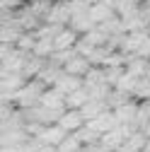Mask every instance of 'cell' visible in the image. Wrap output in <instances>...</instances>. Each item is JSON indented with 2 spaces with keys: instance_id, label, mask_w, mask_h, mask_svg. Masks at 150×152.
<instances>
[{
  "instance_id": "1",
  "label": "cell",
  "mask_w": 150,
  "mask_h": 152,
  "mask_svg": "<svg viewBox=\"0 0 150 152\" xmlns=\"http://www.w3.org/2000/svg\"><path fill=\"white\" fill-rule=\"evenodd\" d=\"M46 82H41L39 77H34L32 82H27L22 89H17L15 94H12V102L20 106V109H29V106H36L41 102V94L46 92Z\"/></svg>"
},
{
  "instance_id": "2",
  "label": "cell",
  "mask_w": 150,
  "mask_h": 152,
  "mask_svg": "<svg viewBox=\"0 0 150 152\" xmlns=\"http://www.w3.org/2000/svg\"><path fill=\"white\" fill-rule=\"evenodd\" d=\"M27 85V77H24V72H7L3 70V102H12V94L17 89H22Z\"/></svg>"
},
{
  "instance_id": "3",
  "label": "cell",
  "mask_w": 150,
  "mask_h": 152,
  "mask_svg": "<svg viewBox=\"0 0 150 152\" xmlns=\"http://www.w3.org/2000/svg\"><path fill=\"white\" fill-rule=\"evenodd\" d=\"M73 20V10H70V3L68 0H58L53 3L49 15L44 17V22H51V24H70Z\"/></svg>"
},
{
  "instance_id": "4",
  "label": "cell",
  "mask_w": 150,
  "mask_h": 152,
  "mask_svg": "<svg viewBox=\"0 0 150 152\" xmlns=\"http://www.w3.org/2000/svg\"><path fill=\"white\" fill-rule=\"evenodd\" d=\"M36 138H39L44 145H53V147H58V145L68 138V130H65L61 123H51V126H44V130H41Z\"/></svg>"
},
{
  "instance_id": "5",
  "label": "cell",
  "mask_w": 150,
  "mask_h": 152,
  "mask_svg": "<svg viewBox=\"0 0 150 152\" xmlns=\"http://www.w3.org/2000/svg\"><path fill=\"white\" fill-rule=\"evenodd\" d=\"M58 123H61L68 133H75V130H80V128L87 123V118H85L82 109H65V113L58 118Z\"/></svg>"
},
{
  "instance_id": "6",
  "label": "cell",
  "mask_w": 150,
  "mask_h": 152,
  "mask_svg": "<svg viewBox=\"0 0 150 152\" xmlns=\"http://www.w3.org/2000/svg\"><path fill=\"white\" fill-rule=\"evenodd\" d=\"M90 99H92L90 97V89L82 85V87H78V89H73V92L65 94V106L68 109H82Z\"/></svg>"
},
{
  "instance_id": "7",
  "label": "cell",
  "mask_w": 150,
  "mask_h": 152,
  "mask_svg": "<svg viewBox=\"0 0 150 152\" xmlns=\"http://www.w3.org/2000/svg\"><path fill=\"white\" fill-rule=\"evenodd\" d=\"M78 39H80V34L75 31L70 24L58 34V36H53V44H56V51H61V48H73L75 44H78Z\"/></svg>"
},
{
  "instance_id": "8",
  "label": "cell",
  "mask_w": 150,
  "mask_h": 152,
  "mask_svg": "<svg viewBox=\"0 0 150 152\" xmlns=\"http://www.w3.org/2000/svg\"><path fill=\"white\" fill-rule=\"evenodd\" d=\"M63 68H65V72H70V75H80V77H82V75L92 68V63H90L87 56H80V53H78V56H75L73 61H68Z\"/></svg>"
},
{
  "instance_id": "9",
  "label": "cell",
  "mask_w": 150,
  "mask_h": 152,
  "mask_svg": "<svg viewBox=\"0 0 150 152\" xmlns=\"http://www.w3.org/2000/svg\"><path fill=\"white\" fill-rule=\"evenodd\" d=\"M114 15H119V12H116L114 7H109L107 3H95V5L90 7V17H92V20H95L97 24L107 22L109 17H114Z\"/></svg>"
},
{
  "instance_id": "10",
  "label": "cell",
  "mask_w": 150,
  "mask_h": 152,
  "mask_svg": "<svg viewBox=\"0 0 150 152\" xmlns=\"http://www.w3.org/2000/svg\"><path fill=\"white\" fill-rule=\"evenodd\" d=\"M44 65H46V58H39L36 53H29V56H27V63H24V68H22L24 77H36V75L41 72Z\"/></svg>"
},
{
  "instance_id": "11",
  "label": "cell",
  "mask_w": 150,
  "mask_h": 152,
  "mask_svg": "<svg viewBox=\"0 0 150 152\" xmlns=\"http://www.w3.org/2000/svg\"><path fill=\"white\" fill-rule=\"evenodd\" d=\"M56 87H58V89H63V92L68 94V92H73V89L82 87V77H80V75H70V72H65V70H63V75L58 77Z\"/></svg>"
},
{
  "instance_id": "12",
  "label": "cell",
  "mask_w": 150,
  "mask_h": 152,
  "mask_svg": "<svg viewBox=\"0 0 150 152\" xmlns=\"http://www.w3.org/2000/svg\"><path fill=\"white\" fill-rule=\"evenodd\" d=\"M131 97H133L131 92H124V89L114 87V89L109 92V97H107V104H109V109H119V106L128 104V102H131Z\"/></svg>"
},
{
  "instance_id": "13",
  "label": "cell",
  "mask_w": 150,
  "mask_h": 152,
  "mask_svg": "<svg viewBox=\"0 0 150 152\" xmlns=\"http://www.w3.org/2000/svg\"><path fill=\"white\" fill-rule=\"evenodd\" d=\"M114 113H116L119 123H133V121H136V113H138V104L128 102V104H124V106L114 109Z\"/></svg>"
},
{
  "instance_id": "14",
  "label": "cell",
  "mask_w": 150,
  "mask_h": 152,
  "mask_svg": "<svg viewBox=\"0 0 150 152\" xmlns=\"http://www.w3.org/2000/svg\"><path fill=\"white\" fill-rule=\"evenodd\" d=\"M131 94H133L136 99H140V102H148L150 99V77H148V75L138 77V82H136V87H133Z\"/></svg>"
},
{
  "instance_id": "15",
  "label": "cell",
  "mask_w": 150,
  "mask_h": 152,
  "mask_svg": "<svg viewBox=\"0 0 150 152\" xmlns=\"http://www.w3.org/2000/svg\"><path fill=\"white\" fill-rule=\"evenodd\" d=\"M53 51H56V44H53V39H39L32 53H36L39 58H49V56H51Z\"/></svg>"
},
{
  "instance_id": "16",
  "label": "cell",
  "mask_w": 150,
  "mask_h": 152,
  "mask_svg": "<svg viewBox=\"0 0 150 152\" xmlns=\"http://www.w3.org/2000/svg\"><path fill=\"white\" fill-rule=\"evenodd\" d=\"M82 147H85V145H82V140L73 133V135H68V138L58 145V152H80Z\"/></svg>"
},
{
  "instance_id": "17",
  "label": "cell",
  "mask_w": 150,
  "mask_h": 152,
  "mask_svg": "<svg viewBox=\"0 0 150 152\" xmlns=\"http://www.w3.org/2000/svg\"><path fill=\"white\" fill-rule=\"evenodd\" d=\"M36 41H39V36H36V31H24V34L20 36V41H17L15 46H17V48H22V51H34Z\"/></svg>"
},
{
  "instance_id": "18",
  "label": "cell",
  "mask_w": 150,
  "mask_h": 152,
  "mask_svg": "<svg viewBox=\"0 0 150 152\" xmlns=\"http://www.w3.org/2000/svg\"><path fill=\"white\" fill-rule=\"evenodd\" d=\"M114 152H140V150H136L133 145H128V142H124V145H121V147H116Z\"/></svg>"
},
{
  "instance_id": "19",
  "label": "cell",
  "mask_w": 150,
  "mask_h": 152,
  "mask_svg": "<svg viewBox=\"0 0 150 152\" xmlns=\"http://www.w3.org/2000/svg\"><path fill=\"white\" fill-rule=\"evenodd\" d=\"M36 152H58V147H53V145H41Z\"/></svg>"
},
{
  "instance_id": "20",
  "label": "cell",
  "mask_w": 150,
  "mask_h": 152,
  "mask_svg": "<svg viewBox=\"0 0 150 152\" xmlns=\"http://www.w3.org/2000/svg\"><path fill=\"white\" fill-rule=\"evenodd\" d=\"M143 130H145V135H148V138H150V121H148V126H145V128H143Z\"/></svg>"
},
{
  "instance_id": "21",
  "label": "cell",
  "mask_w": 150,
  "mask_h": 152,
  "mask_svg": "<svg viewBox=\"0 0 150 152\" xmlns=\"http://www.w3.org/2000/svg\"><path fill=\"white\" fill-rule=\"evenodd\" d=\"M87 3H90V5H95V3H102V0H87Z\"/></svg>"
},
{
  "instance_id": "22",
  "label": "cell",
  "mask_w": 150,
  "mask_h": 152,
  "mask_svg": "<svg viewBox=\"0 0 150 152\" xmlns=\"http://www.w3.org/2000/svg\"><path fill=\"white\" fill-rule=\"evenodd\" d=\"M145 150H148V152H150V138H148V145H145Z\"/></svg>"
},
{
  "instance_id": "23",
  "label": "cell",
  "mask_w": 150,
  "mask_h": 152,
  "mask_svg": "<svg viewBox=\"0 0 150 152\" xmlns=\"http://www.w3.org/2000/svg\"><path fill=\"white\" fill-rule=\"evenodd\" d=\"M145 75H148V77H150V65H148V70H145Z\"/></svg>"
},
{
  "instance_id": "24",
  "label": "cell",
  "mask_w": 150,
  "mask_h": 152,
  "mask_svg": "<svg viewBox=\"0 0 150 152\" xmlns=\"http://www.w3.org/2000/svg\"><path fill=\"white\" fill-rule=\"evenodd\" d=\"M145 5H150V0H145Z\"/></svg>"
}]
</instances>
